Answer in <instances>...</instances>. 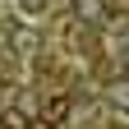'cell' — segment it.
Returning a JSON list of instances; mask_svg holds the SVG:
<instances>
[{"label":"cell","instance_id":"6da1fadb","mask_svg":"<svg viewBox=\"0 0 129 129\" xmlns=\"http://www.w3.org/2000/svg\"><path fill=\"white\" fill-rule=\"evenodd\" d=\"M111 102L129 111V78H120V83H111Z\"/></svg>","mask_w":129,"mask_h":129},{"label":"cell","instance_id":"7a4b0ae2","mask_svg":"<svg viewBox=\"0 0 129 129\" xmlns=\"http://www.w3.org/2000/svg\"><path fill=\"white\" fill-rule=\"evenodd\" d=\"M74 9L83 19H102V0H74Z\"/></svg>","mask_w":129,"mask_h":129},{"label":"cell","instance_id":"3957f363","mask_svg":"<svg viewBox=\"0 0 129 129\" xmlns=\"http://www.w3.org/2000/svg\"><path fill=\"white\" fill-rule=\"evenodd\" d=\"M23 5H28V9H42V5H46V0H23Z\"/></svg>","mask_w":129,"mask_h":129}]
</instances>
